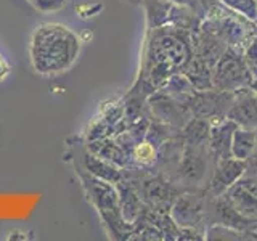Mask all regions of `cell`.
Masks as SVG:
<instances>
[{
    "label": "cell",
    "instance_id": "cell-7",
    "mask_svg": "<svg viewBox=\"0 0 257 241\" xmlns=\"http://www.w3.org/2000/svg\"><path fill=\"white\" fill-rule=\"evenodd\" d=\"M151 104H153V111H155V114L158 116L161 123L175 129L177 132H180L183 126L193 117L185 104L174 100L172 96H169L164 92H159L158 95L153 96Z\"/></svg>",
    "mask_w": 257,
    "mask_h": 241
},
{
    "label": "cell",
    "instance_id": "cell-6",
    "mask_svg": "<svg viewBox=\"0 0 257 241\" xmlns=\"http://www.w3.org/2000/svg\"><path fill=\"white\" fill-rule=\"evenodd\" d=\"M247 171V161L236 158H222L217 159L214 164V171L209 180L206 191L212 196L223 195L231 185H235Z\"/></svg>",
    "mask_w": 257,
    "mask_h": 241
},
{
    "label": "cell",
    "instance_id": "cell-10",
    "mask_svg": "<svg viewBox=\"0 0 257 241\" xmlns=\"http://www.w3.org/2000/svg\"><path fill=\"white\" fill-rule=\"evenodd\" d=\"M257 150V131L236 127L231 137V156L247 161Z\"/></svg>",
    "mask_w": 257,
    "mask_h": 241
},
{
    "label": "cell",
    "instance_id": "cell-4",
    "mask_svg": "<svg viewBox=\"0 0 257 241\" xmlns=\"http://www.w3.org/2000/svg\"><path fill=\"white\" fill-rule=\"evenodd\" d=\"M206 188L182 191L171 206V217L180 228H196L206 233Z\"/></svg>",
    "mask_w": 257,
    "mask_h": 241
},
{
    "label": "cell",
    "instance_id": "cell-17",
    "mask_svg": "<svg viewBox=\"0 0 257 241\" xmlns=\"http://www.w3.org/2000/svg\"><path fill=\"white\" fill-rule=\"evenodd\" d=\"M36 4V7L42 12H55L60 10L61 7H64L66 0H32Z\"/></svg>",
    "mask_w": 257,
    "mask_h": 241
},
{
    "label": "cell",
    "instance_id": "cell-5",
    "mask_svg": "<svg viewBox=\"0 0 257 241\" xmlns=\"http://www.w3.org/2000/svg\"><path fill=\"white\" fill-rule=\"evenodd\" d=\"M235 98V92L219 90V88H206V90H196L190 98L185 101L193 117L207 119L214 123L217 119L227 116V111Z\"/></svg>",
    "mask_w": 257,
    "mask_h": 241
},
{
    "label": "cell",
    "instance_id": "cell-18",
    "mask_svg": "<svg viewBox=\"0 0 257 241\" xmlns=\"http://www.w3.org/2000/svg\"><path fill=\"white\" fill-rule=\"evenodd\" d=\"M246 175L252 177V179L257 180V150L254 151V155L247 159V171Z\"/></svg>",
    "mask_w": 257,
    "mask_h": 241
},
{
    "label": "cell",
    "instance_id": "cell-19",
    "mask_svg": "<svg viewBox=\"0 0 257 241\" xmlns=\"http://www.w3.org/2000/svg\"><path fill=\"white\" fill-rule=\"evenodd\" d=\"M7 74H8V64L4 60V56L0 55V79H4Z\"/></svg>",
    "mask_w": 257,
    "mask_h": 241
},
{
    "label": "cell",
    "instance_id": "cell-20",
    "mask_svg": "<svg viewBox=\"0 0 257 241\" xmlns=\"http://www.w3.org/2000/svg\"><path fill=\"white\" fill-rule=\"evenodd\" d=\"M249 88H251V90L257 95V76L252 79V82L251 84H249Z\"/></svg>",
    "mask_w": 257,
    "mask_h": 241
},
{
    "label": "cell",
    "instance_id": "cell-2",
    "mask_svg": "<svg viewBox=\"0 0 257 241\" xmlns=\"http://www.w3.org/2000/svg\"><path fill=\"white\" fill-rule=\"evenodd\" d=\"M215 158L212 156L209 147H195L185 145L182 158L174 172V180L180 187L191 188H206L214 171Z\"/></svg>",
    "mask_w": 257,
    "mask_h": 241
},
{
    "label": "cell",
    "instance_id": "cell-15",
    "mask_svg": "<svg viewBox=\"0 0 257 241\" xmlns=\"http://www.w3.org/2000/svg\"><path fill=\"white\" fill-rule=\"evenodd\" d=\"M134 158L139 164L150 166V164H155L158 161V151L153 143L142 142L140 145H137V148L134 150Z\"/></svg>",
    "mask_w": 257,
    "mask_h": 241
},
{
    "label": "cell",
    "instance_id": "cell-9",
    "mask_svg": "<svg viewBox=\"0 0 257 241\" xmlns=\"http://www.w3.org/2000/svg\"><path fill=\"white\" fill-rule=\"evenodd\" d=\"M236 127L238 124L228 117H222L211 123L207 147L215 159L231 156V137Z\"/></svg>",
    "mask_w": 257,
    "mask_h": 241
},
{
    "label": "cell",
    "instance_id": "cell-1",
    "mask_svg": "<svg viewBox=\"0 0 257 241\" xmlns=\"http://www.w3.org/2000/svg\"><path fill=\"white\" fill-rule=\"evenodd\" d=\"M80 50V40L66 26L45 23L31 40V60L40 74H56L72 66Z\"/></svg>",
    "mask_w": 257,
    "mask_h": 241
},
{
    "label": "cell",
    "instance_id": "cell-14",
    "mask_svg": "<svg viewBox=\"0 0 257 241\" xmlns=\"http://www.w3.org/2000/svg\"><path fill=\"white\" fill-rule=\"evenodd\" d=\"M219 2L243 18L255 23L257 20V0H219Z\"/></svg>",
    "mask_w": 257,
    "mask_h": 241
},
{
    "label": "cell",
    "instance_id": "cell-16",
    "mask_svg": "<svg viewBox=\"0 0 257 241\" xmlns=\"http://www.w3.org/2000/svg\"><path fill=\"white\" fill-rule=\"evenodd\" d=\"M243 56L244 61L247 64L249 71H251L252 77L257 76V29L254 31V34L246 40V44L243 45Z\"/></svg>",
    "mask_w": 257,
    "mask_h": 241
},
{
    "label": "cell",
    "instance_id": "cell-13",
    "mask_svg": "<svg viewBox=\"0 0 257 241\" xmlns=\"http://www.w3.org/2000/svg\"><path fill=\"white\" fill-rule=\"evenodd\" d=\"M163 87V92L167 93L169 96H172L174 100L180 101L185 104L190 96L196 92V88L193 87L191 80L183 74V72H175L171 77H169L166 82L161 85Z\"/></svg>",
    "mask_w": 257,
    "mask_h": 241
},
{
    "label": "cell",
    "instance_id": "cell-8",
    "mask_svg": "<svg viewBox=\"0 0 257 241\" xmlns=\"http://www.w3.org/2000/svg\"><path fill=\"white\" fill-rule=\"evenodd\" d=\"M225 117L231 119L239 127L257 131V95L249 87L236 90Z\"/></svg>",
    "mask_w": 257,
    "mask_h": 241
},
{
    "label": "cell",
    "instance_id": "cell-3",
    "mask_svg": "<svg viewBox=\"0 0 257 241\" xmlns=\"http://www.w3.org/2000/svg\"><path fill=\"white\" fill-rule=\"evenodd\" d=\"M252 74L244 61L243 50L236 47H227L219 61L212 68V85L219 90L236 92L249 87Z\"/></svg>",
    "mask_w": 257,
    "mask_h": 241
},
{
    "label": "cell",
    "instance_id": "cell-11",
    "mask_svg": "<svg viewBox=\"0 0 257 241\" xmlns=\"http://www.w3.org/2000/svg\"><path fill=\"white\" fill-rule=\"evenodd\" d=\"M185 76H187L193 87L196 88V90H206V88H212V68H209L207 64L196 58L195 55L191 56L190 61L185 64L182 68V71Z\"/></svg>",
    "mask_w": 257,
    "mask_h": 241
},
{
    "label": "cell",
    "instance_id": "cell-12",
    "mask_svg": "<svg viewBox=\"0 0 257 241\" xmlns=\"http://www.w3.org/2000/svg\"><path fill=\"white\" fill-rule=\"evenodd\" d=\"M209 131H211V120L191 117L183 129L179 132L185 145H195V147H207Z\"/></svg>",
    "mask_w": 257,
    "mask_h": 241
}]
</instances>
